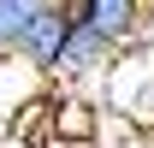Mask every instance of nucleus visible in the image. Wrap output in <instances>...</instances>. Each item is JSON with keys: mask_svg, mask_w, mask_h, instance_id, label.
Listing matches in <instances>:
<instances>
[{"mask_svg": "<svg viewBox=\"0 0 154 148\" xmlns=\"http://www.w3.org/2000/svg\"><path fill=\"white\" fill-rule=\"evenodd\" d=\"M71 30H77V12H71V6H42L12 59H18L24 71H36V77H54V65H59V54H65Z\"/></svg>", "mask_w": 154, "mask_h": 148, "instance_id": "obj_1", "label": "nucleus"}, {"mask_svg": "<svg viewBox=\"0 0 154 148\" xmlns=\"http://www.w3.org/2000/svg\"><path fill=\"white\" fill-rule=\"evenodd\" d=\"M54 6H71V12H77V6H83V0H54Z\"/></svg>", "mask_w": 154, "mask_h": 148, "instance_id": "obj_5", "label": "nucleus"}, {"mask_svg": "<svg viewBox=\"0 0 154 148\" xmlns=\"http://www.w3.org/2000/svg\"><path fill=\"white\" fill-rule=\"evenodd\" d=\"M113 59H119V48H113L107 36H95L89 24L77 18L71 42H65V54H59V65H54V83H89V77H101Z\"/></svg>", "mask_w": 154, "mask_h": 148, "instance_id": "obj_3", "label": "nucleus"}, {"mask_svg": "<svg viewBox=\"0 0 154 148\" xmlns=\"http://www.w3.org/2000/svg\"><path fill=\"white\" fill-rule=\"evenodd\" d=\"M77 18L89 24L95 36H107L119 54H131L136 42L148 36V0H83Z\"/></svg>", "mask_w": 154, "mask_h": 148, "instance_id": "obj_2", "label": "nucleus"}, {"mask_svg": "<svg viewBox=\"0 0 154 148\" xmlns=\"http://www.w3.org/2000/svg\"><path fill=\"white\" fill-rule=\"evenodd\" d=\"M0 83H6V59H0Z\"/></svg>", "mask_w": 154, "mask_h": 148, "instance_id": "obj_6", "label": "nucleus"}, {"mask_svg": "<svg viewBox=\"0 0 154 148\" xmlns=\"http://www.w3.org/2000/svg\"><path fill=\"white\" fill-rule=\"evenodd\" d=\"M54 136H65V142H95L101 136V107L89 95H59L54 101Z\"/></svg>", "mask_w": 154, "mask_h": 148, "instance_id": "obj_4", "label": "nucleus"}]
</instances>
